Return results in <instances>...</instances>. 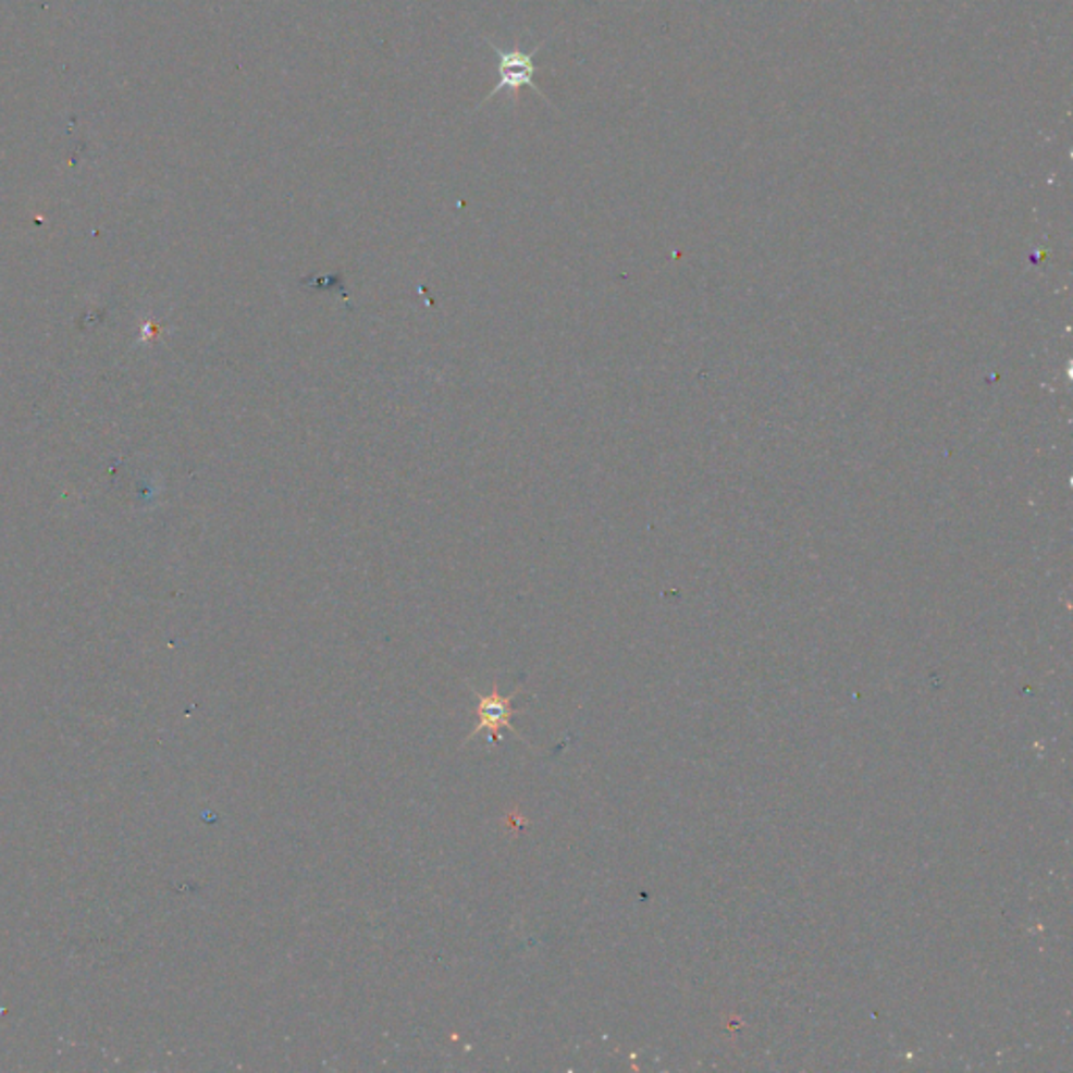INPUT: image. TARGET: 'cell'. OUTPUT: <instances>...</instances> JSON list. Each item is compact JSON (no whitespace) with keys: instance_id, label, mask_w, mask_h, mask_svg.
I'll use <instances>...</instances> for the list:
<instances>
[{"instance_id":"cell-1","label":"cell","mask_w":1073,"mask_h":1073,"mask_svg":"<svg viewBox=\"0 0 1073 1073\" xmlns=\"http://www.w3.org/2000/svg\"><path fill=\"white\" fill-rule=\"evenodd\" d=\"M489 49L495 53V57L499 59V83L493 86V90L484 97V103L491 101L497 92H504V90H509L514 97H518V90L525 88V86H531L535 92L543 95L539 88H536L535 83H533V76H535V59L536 51L543 47L539 45L533 51L525 53L520 51L518 47H514L511 51H506V49H499L495 47V42L486 40Z\"/></svg>"},{"instance_id":"cell-2","label":"cell","mask_w":1073,"mask_h":1073,"mask_svg":"<svg viewBox=\"0 0 1073 1073\" xmlns=\"http://www.w3.org/2000/svg\"><path fill=\"white\" fill-rule=\"evenodd\" d=\"M511 699H514V694L504 699V696H499L497 690H493L486 696H481L479 699V706H477V711H479V724L472 730L470 738L477 735V732H481V730H489L491 736H493V740H499V728H508L511 732H516L509 719H511L514 713H520V711H514L511 708Z\"/></svg>"}]
</instances>
